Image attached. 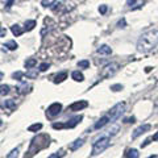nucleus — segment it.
Masks as SVG:
<instances>
[{
	"label": "nucleus",
	"mask_w": 158,
	"mask_h": 158,
	"mask_svg": "<svg viewBox=\"0 0 158 158\" xmlns=\"http://www.w3.org/2000/svg\"><path fill=\"white\" fill-rule=\"evenodd\" d=\"M78 67H81V69H87V67H90V61H87V59L79 61V62H78Z\"/></svg>",
	"instance_id": "nucleus-22"
},
{
	"label": "nucleus",
	"mask_w": 158,
	"mask_h": 158,
	"mask_svg": "<svg viewBox=\"0 0 158 158\" xmlns=\"http://www.w3.org/2000/svg\"><path fill=\"white\" fill-rule=\"evenodd\" d=\"M158 45V29H149L141 34L137 41V50L141 53H148Z\"/></svg>",
	"instance_id": "nucleus-1"
},
{
	"label": "nucleus",
	"mask_w": 158,
	"mask_h": 158,
	"mask_svg": "<svg viewBox=\"0 0 158 158\" xmlns=\"http://www.w3.org/2000/svg\"><path fill=\"white\" fill-rule=\"evenodd\" d=\"M118 132V125H113L112 128H111V129L110 131H108V133H110V135L111 136H113V135H116V133Z\"/></svg>",
	"instance_id": "nucleus-26"
},
{
	"label": "nucleus",
	"mask_w": 158,
	"mask_h": 158,
	"mask_svg": "<svg viewBox=\"0 0 158 158\" xmlns=\"http://www.w3.org/2000/svg\"><path fill=\"white\" fill-rule=\"evenodd\" d=\"M4 48H8L9 50H16V49L19 48V45L16 44V41H8L6 45H4Z\"/></svg>",
	"instance_id": "nucleus-18"
},
{
	"label": "nucleus",
	"mask_w": 158,
	"mask_h": 158,
	"mask_svg": "<svg viewBox=\"0 0 158 158\" xmlns=\"http://www.w3.org/2000/svg\"><path fill=\"white\" fill-rule=\"evenodd\" d=\"M152 140H153V141H158V133H156V135L152 137Z\"/></svg>",
	"instance_id": "nucleus-35"
},
{
	"label": "nucleus",
	"mask_w": 158,
	"mask_h": 158,
	"mask_svg": "<svg viewBox=\"0 0 158 158\" xmlns=\"http://www.w3.org/2000/svg\"><path fill=\"white\" fill-rule=\"evenodd\" d=\"M148 131H150V124H144V125L138 127L137 129H135V132L132 133V138L135 140V138H137L138 136H141V135H144V133L148 132Z\"/></svg>",
	"instance_id": "nucleus-7"
},
{
	"label": "nucleus",
	"mask_w": 158,
	"mask_h": 158,
	"mask_svg": "<svg viewBox=\"0 0 158 158\" xmlns=\"http://www.w3.org/2000/svg\"><path fill=\"white\" fill-rule=\"evenodd\" d=\"M107 6H100V7H99V12H100L102 15H104L106 12H107Z\"/></svg>",
	"instance_id": "nucleus-30"
},
{
	"label": "nucleus",
	"mask_w": 158,
	"mask_h": 158,
	"mask_svg": "<svg viewBox=\"0 0 158 158\" xmlns=\"http://www.w3.org/2000/svg\"><path fill=\"white\" fill-rule=\"evenodd\" d=\"M41 129H42V124H41V123H36V124H33V125H31L28 128L29 132H38Z\"/></svg>",
	"instance_id": "nucleus-17"
},
{
	"label": "nucleus",
	"mask_w": 158,
	"mask_h": 158,
	"mask_svg": "<svg viewBox=\"0 0 158 158\" xmlns=\"http://www.w3.org/2000/svg\"><path fill=\"white\" fill-rule=\"evenodd\" d=\"M127 158H138V152L136 149H129L127 153Z\"/></svg>",
	"instance_id": "nucleus-19"
},
{
	"label": "nucleus",
	"mask_w": 158,
	"mask_h": 158,
	"mask_svg": "<svg viewBox=\"0 0 158 158\" xmlns=\"http://www.w3.org/2000/svg\"><path fill=\"white\" fill-rule=\"evenodd\" d=\"M65 156V152L63 150H59V152H57V153H53V154L49 157V158H61V157H63Z\"/></svg>",
	"instance_id": "nucleus-23"
},
{
	"label": "nucleus",
	"mask_w": 158,
	"mask_h": 158,
	"mask_svg": "<svg viewBox=\"0 0 158 158\" xmlns=\"http://www.w3.org/2000/svg\"><path fill=\"white\" fill-rule=\"evenodd\" d=\"M12 3H13V0H8V3H7V8H11Z\"/></svg>",
	"instance_id": "nucleus-36"
},
{
	"label": "nucleus",
	"mask_w": 158,
	"mask_h": 158,
	"mask_svg": "<svg viewBox=\"0 0 158 158\" xmlns=\"http://www.w3.org/2000/svg\"><path fill=\"white\" fill-rule=\"evenodd\" d=\"M136 121V117H129V118H125V123H132V124H133V123H135Z\"/></svg>",
	"instance_id": "nucleus-32"
},
{
	"label": "nucleus",
	"mask_w": 158,
	"mask_h": 158,
	"mask_svg": "<svg viewBox=\"0 0 158 158\" xmlns=\"http://www.w3.org/2000/svg\"><path fill=\"white\" fill-rule=\"evenodd\" d=\"M17 157H19V149H13V150L7 156V158H17Z\"/></svg>",
	"instance_id": "nucleus-24"
},
{
	"label": "nucleus",
	"mask_w": 158,
	"mask_h": 158,
	"mask_svg": "<svg viewBox=\"0 0 158 158\" xmlns=\"http://www.w3.org/2000/svg\"><path fill=\"white\" fill-rule=\"evenodd\" d=\"M111 90L112 91H120V90H123V86L121 85H113V86H111Z\"/></svg>",
	"instance_id": "nucleus-29"
},
{
	"label": "nucleus",
	"mask_w": 158,
	"mask_h": 158,
	"mask_svg": "<svg viewBox=\"0 0 158 158\" xmlns=\"http://www.w3.org/2000/svg\"><path fill=\"white\" fill-rule=\"evenodd\" d=\"M150 141H152V138H148V140H146V141L144 142V144H142V145H141V148H145V146H148V145H149V144H150Z\"/></svg>",
	"instance_id": "nucleus-33"
},
{
	"label": "nucleus",
	"mask_w": 158,
	"mask_h": 158,
	"mask_svg": "<svg viewBox=\"0 0 158 158\" xmlns=\"http://www.w3.org/2000/svg\"><path fill=\"white\" fill-rule=\"evenodd\" d=\"M124 110H125V103H118V104H116L115 107H112L110 113H108L110 121H115L118 116H121V113L124 112Z\"/></svg>",
	"instance_id": "nucleus-4"
},
{
	"label": "nucleus",
	"mask_w": 158,
	"mask_h": 158,
	"mask_svg": "<svg viewBox=\"0 0 158 158\" xmlns=\"http://www.w3.org/2000/svg\"><path fill=\"white\" fill-rule=\"evenodd\" d=\"M61 111H62L61 103H53V104L49 106V108H48V115L54 117V116H58L59 113H61Z\"/></svg>",
	"instance_id": "nucleus-5"
},
{
	"label": "nucleus",
	"mask_w": 158,
	"mask_h": 158,
	"mask_svg": "<svg viewBox=\"0 0 158 158\" xmlns=\"http://www.w3.org/2000/svg\"><path fill=\"white\" fill-rule=\"evenodd\" d=\"M111 141L108 137H100L99 140H96L95 142H94V146H92V154L94 156H98L100 154V153H103L108 146H110Z\"/></svg>",
	"instance_id": "nucleus-2"
},
{
	"label": "nucleus",
	"mask_w": 158,
	"mask_h": 158,
	"mask_svg": "<svg viewBox=\"0 0 158 158\" xmlns=\"http://www.w3.org/2000/svg\"><path fill=\"white\" fill-rule=\"evenodd\" d=\"M6 34H7V31L4 28H0V37H6Z\"/></svg>",
	"instance_id": "nucleus-31"
},
{
	"label": "nucleus",
	"mask_w": 158,
	"mask_h": 158,
	"mask_svg": "<svg viewBox=\"0 0 158 158\" xmlns=\"http://www.w3.org/2000/svg\"><path fill=\"white\" fill-rule=\"evenodd\" d=\"M108 123H110V118H108V116H103L100 120H99L96 124H95V127H94V128H95V129H100V128H103L104 125H107Z\"/></svg>",
	"instance_id": "nucleus-8"
},
{
	"label": "nucleus",
	"mask_w": 158,
	"mask_h": 158,
	"mask_svg": "<svg viewBox=\"0 0 158 158\" xmlns=\"http://www.w3.org/2000/svg\"><path fill=\"white\" fill-rule=\"evenodd\" d=\"M86 107H88V103H87L86 100H79V102L73 103V104L69 107V111H71V112H78V111L85 110Z\"/></svg>",
	"instance_id": "nucleus-6"
},
{
	"label": "nucleus",
	"mask_w": 158,
	"mask_h": 158,
	"mask_svg": "<svg viewBox=\"0 0 158 158\" xmlns=\"http://www.w3.org/2000/svg\"><path fill=\"white\" fill-rule=\"evenodd\" d=\"M137 2V0H127V4H128V6H129V7H132L133 6V4H135Z\"/></svg>",
	"instance_id": "nucleus-34"
},
{
	"label": "nucleus",
	"mask_w": 158,
	"mask_h": 158,
	"mask_svg": "<svg viewBox=\"0 0 158 158\" xmlns=\"http://www.w3.org/2000/svg\"><path fill=\"white\" fill-rule=\"evenodd\" d=\"M83 142H85V140L79 138V140L74 141V144H71V145H70V149H71V150H77V149H79V148H81V146L83 145Z\"/></svg>",
	"instance_id": "nucleus-14"
},
{
	"label": "nucleus",
	"mask_w": 158,
	"mask_h": 158,
	"mask_svg": "<svg viewBox=\"0 0 158 158\" xmlns=\"http://www.w3.org/2000/svg\"><path fill=\"white\" fill-rule=\"evenodd\" d=\"M125 25H127V21H125V19H121L120 21L117 23V27H118V28H125Z\"/></svg>",
	"instance_id": "nucleus-28"
},
{
	"label": "nucleus",
	"mask_w": 158,
	"mask_h": 158,
	"mask_svg": "<svg viewBox=\"0 0 158 158\" xmlns=\"http://www.w3.org/2000/svg\"><path fill=\"white\" fill-rule=\"evenodd\" d=\"M71 77H73V79L75 82H83L85 81V77H83V74L81 71H73Z\"/></svg>",
	"instance_id": "nucleus-12"
},
{
	"label": "nucleus",
	"mask_w": 158,
	"mask_h": 158,
	"mask_svg": "<svg viewBox=\"0 0 158 158\" xmlns=\"http://www.w3.org/2000/svg\"><path fill=\"white\" fill-rule=\"evenodd\" d=\"M50 67V65L49 63H46V62H44V63H41V65L38 66V69H40V71H46Z\"/></svg>",
	"instance_id": "nucleus-25"
},
{
	"label": "nucleus",
	"mask_w": 158,
	"mask_h": 158,
	"mask_svg": "<svg viewBox=\"0 0 158 158\" xmlns=\"http://www.w3.org/2000/svg\"><path fill=\"white\" fill-rule=\"evenodd\" d=\"M0 125H2V120H0Z\"/></svg>",
	"instance_id": "nucleus-39"
},
{
	"label": "nucleus",
	"mask_w": 158,
	"mask_h": 158,
	"mask_svg": "<svg viewBox=\"0 0 158 158\" xmlns=\"http://www.w3.org/2000/svg\"><path fill=\"white\" fill-rule=\"evenodd\" d=\"M34 27H36V21H34V20H28V21L25 23L27 31H32V29H34Z\"/></svg>",
	"instance_id": "nucleus-20"
},
{
	"label": "nucleus",
	"mask_w": 158,
	"mask_h": 158,
	"mask_svg": "<svg viewBox=\"0 0 158 158\" xmlns=\"http://www.w3.org/2000/svg\"><path fill=\"white\" fill-rule=\"evenodd\" d=\"M118 66L116 62H111V63H108V65H106L102 69V71H100V77L103 79H108V78H112L115 74L118 71Z\"/></svg>",
	"instance_id": "nucleus-3"
},
{
	"label": "nucleus",
	"mask_w": 158,
	"mask_h": 158,
	"mask_svg": "<svg viewBox=\"0 0 158 158\" xmlns=\"http://www.w3.org/2000/svg\"><path fill=\"white\" fill-rule=\"evenodd\" d=\"M3 79V73H0V81H2Z\"/></svg>",
	"instance_id": "nucleus-38"
},
{
	"label": "nucleus",
	"mask_w": 158,
	"mask_h": 158,
	"mask_svg": "<svg viewBox=\"0 0 158 158\" xmlns=\"http://www.w3.org/2000/svg\"><path fill=\"white\" fill-rule=\"evenodd\" d=\"M12 77H13L15 79H16V81H21V78L24 77V74H23L21 71H17V73H15Z\"/></svg>",
	"instance_id": "nucleus-27"
},
{
	"label": "nucleus",
	"mask_w": 158,
	"mask_h": 158,
	"mask_svg": "<svg viewBox=\"0 0 158 158\" xmlns=\"http://www.w3.org/2000/svg\"><path fill=\"white\" fill-rule=\"evenodd\" d=\"M7 94H9V86H7V85H0V95L6 96Z\"/></svg>",
	"instance_id": "nucleus-21"
},
{
	"label": "nucleus",
	"mask_w": 158,
	"mask_h": 158,
	"mask_svg": "<svg viewBox=\"0 0 158 158\" xmlns=\"http://www.w3.org/2000/svg\"><path fill=\"white\" fill-rule=\"evenodd\" d=\"M11 31H12V33H13V36H16V37H19V36H21L23 34V28L20 27V25H17V24H15V25H12L11 27Z\"/></svg>",
	"instance_id": "nucleus-11"
},
{
	"label": "nucleus",
	"mask_w": 158,
	"mask_h": 158,
	"mask_svg": "<svg viewBox=\"0 0 158 158\" xmlns=\"http://www.w3.org/2000/svg\"><path fill=\"white\" fill-rule=\"evenodd\" d=\"M98 53L99 54H106V56H108V54L112 53V49L108 46V45H102L98 48Z\"/></svg>",
	"instance_id": "nucleus-10"
},
{
	"label": "nucleus",
	"mask_w": 158,
	"mask_h": 158,
	"mask_svg": "<svg viewBox=\"0 0 158 158\" xmlns=\"http://www.w3.org/2000/svg\"><path fill=\"white\" fill-rule=\"evenodd\" d=\"M4 107L8 108V110H11V111H15L16 110V103H15L13 99H9V100L4 102Z\"/></svg>",
	"instance_id": "nucleus-13"
},
{
	"label": "nucleus",
	"mask_w": 158,
	"mask_h": 158,
	"mask_svg": "<svg viewBox=\"0 0 158 158\" xmlns=\"http://www.w3.org/2000/svg\"><path fill=\"white\" fill-rule=\"evenodd\" d=\"M150 70H152V67H146V69H145V71H146V73H149Z\"/></svg>",
	"instance_id": "nucleus-37"
},
{
	"label": "nucleus",
	"mask_w": 158,
	"mask_h": 158,
	"mask_svg": "<svg viewBox=\"0 0 158 158\" xmlns=\"http://www.w3.org/2000/svg\"><path fill=\"white\" fill-rule=\"evenodd\" d=\"M81 120H82V116H77V117H74V118H71L69 123H66L65 124V128H74L75 127L78 123H81Z\"/></svg>",
	"instance_id": "nucleus-9"
},
{
	"label": "nucleus",
	"mask_w": 158,
	"mask_h": 158,
	"mask_svg": "<svg viewBox=\"0 0 158 158\" xmlns=\"http://www.w3.org/2000/svg\"><path fill=\"white\" fill-rule=\"evenodd\" d=\"M66 78H67V74H66V73H59V74H57V75H56L54 83H61V82L65 81Z\"/></svg>",
	"instance_id": "nucleus-15"
},
{
	"label": "nucleus",
	"mask_w": 158,
	"mask_h": 158,
	"mask_svg": "<svg viewBox=\"0 0 158 158\" xmlns=\"http://www.w3.org/2000/svg\"><path fill=\"white\" fill-rule=\"evenodd\" d=\"M36 65H37V59L36 58H29V59H27V61H25V67L27 69H32Z\"/></svg>",
	"instance_id": "nucleus-16"
}]
</instances>
